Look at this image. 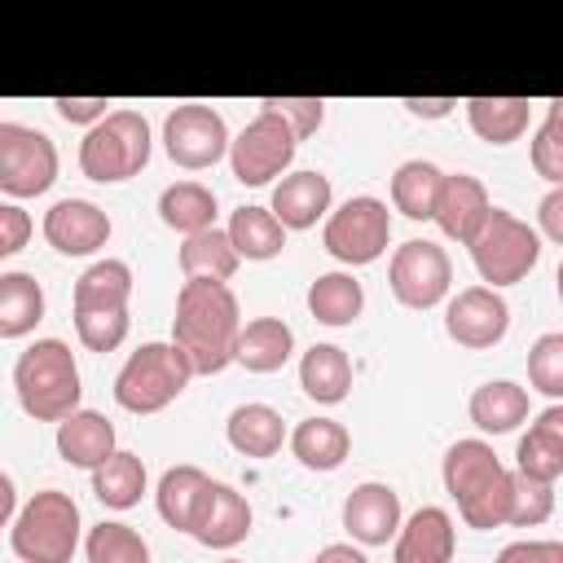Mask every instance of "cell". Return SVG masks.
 Segmentation results:
<instances>
[{
	"label": "cell",
	"instance_id": "6da1fadb",
	"mask_svg": "<svg viewBox=\"0 0 563 563\" xmlns=\"http://www.w3.org/2000/svg\"><path fill=\"white\" fill-rule=\"evenodd\" d=\"M242 334V308L238 295L224 282L211 277H185L176 290V317H172V343L189 356L194 374H220Z\"/></svg>",
	"mask_w": 563,
	"mask_h": 563
},
{
	"label": "cell",
	"instance_id": "7a4b0ae2",
	"mask_svg": "<svg viewBox=\"0 0 563 563\" xmlns=\"http://www.w3.org/2000/svg\"><path fill=\"white\" fill-rule=\"evenodd\" d=\"M440 475H444V493L457 501V515L466 519V528H501L510 523V484H515V471L501 466V457L493 453V444L484 440H457L449 444L444 462H440Z\"/></svg>",
	"mask_w": 563,
	"mask_h": 563
},
{
	"label": "cell",
	"instance_id": "3957f363",
	"mask_svg": "<svg viewBox=\"0 0 563 563\" xmlns=\"http://www.w3.org/2000/svg\"><path fill=\"white\" fill-rule=\"evenodd\" d=\"M13 387H18V405L35 422H66L84 396L75 352L62 339H35L13 365Z\"/></svg>",
	"mask_w": 563,
	"mask_h": 563
},
{
	"label": "cell",
	"instance_id": "277c9868",
	"mask_svg": "<svg viewBox=\"0 0 563 563\" xmlns=\"http://www.w3.org/2000/svg\"><path fill=\"white\" fill-rule=\"evenodd\" d=\"M79 506L62 488L35 493L9 523V545L22 563H70L79 545Z\"/></svg>",
	"mask_w": 563,
	"mask_h": 563
},
{
	"label": "cell",
	"instance_id": "5b68a950",
	"mask_svg": "<svg viewBox=\"0 0 563 563\" xmlns=\"http://www.w3.org/2000/svg\"><path fill=\"white\" fill-rule=\"evenodd\" d=\"M189 378L194 365L176 343H141L114 374V400L128 413H158L189 387Z\"/></svg>",
	"mask_w": 563,
	"mask_h": 563
},
{
	"label": "cell",
	"instance_id": "8992f818",
	"mask_svg": "<svg viewBox=\"0 0 563 563\" xmlns=\"http://www.w3.org/2000/svg\"><path fill=\"white\" fill-rule=\"evenodd\" d=\"M150 123L136 110H110L88 136L79 141V172L97 185H119L132 180L150 163Z\"/></svg>",
	"mask_w": 563,
	"mask_h": 563
},
{
	"label": "cell",
	"instance_id": "52a82bcc",
	"mask_svg": "<svg viewBox=\"0 0 563 563\" xmlns=\"http://www.w3.org/2000/svg\"><path fill=\"white\" fill-rule=\"evenodd\" d=\"M466 251H471V264H475L479 282H488L497 290V286L523 282L537 268V260H541V233L528 220L493 207L488 220L479 224V233L466 242Z\"/></svg>",
	"mask_w": 563,
	"mask_h": 563
},
{
	"label": "cell",
	"instance_id": "ba28073f",
	"mask_svg": "<svg viewBox=\"0 0 563 563\" xmlns=\"http://www.w3.org/2000/svg\"><path fill=\"white\" fill-rule=\"evenodd\" d=\"M295 150H299V136L290 132V123L277 110L260 106V114L229 145L233 180L238 185H268L273 176H282L295 163Z\"/></svg>",
	"mask_w": 563,
	"mask_h": 563
},
{
	"label": "cell",
	"instance_id": "9c48e42d",
	"mask_svg": "<svg viewBox=\"0 0 563 563\" xmlns=\"http://www.w3.org/2000/svg\"><path fill=\"white\" fill-rule=\"evenodd\" d=\"M321 242L325 251L339 260V264H374L387 242H391V211L387 202L361 194V198H347L339 211L325 216V229H321Z\"/></svg>",
	"mask_w": 563,
	"mask_h": 563
},
{
	"label": "cell",
	"instance_id": "30bf717a",
	"mask_svg": "<svg viewBox=\"0 0 563 563\" xmlns=\"http://www.w3.org/2000/svg\"><path fill=\"white\" fill-rule=\"evenodd\" d=\"M229 123L220 110L202 106V101H189V106H176L167 119H163V150L176 167L185 172H202V167H216L224 154H229Z\"/></svg>",
	"mask_w": 563,
	"mask_h": 563
},
{
	"label": "cell",
	"instance_id": "8fae6325",
	"mask_svg": "<svg viewBox=\"0 0 563 563\" xmlns=\"http://www.w3.org/2000/svg\"><path fill=\"white\" fill-rule=\"evenodd\" d=\"M57 180V145L26 123H0V189L9 198H40Z\"/></svg>",
	"mask_w": 563,
	"mask_h": 563
},
{
	"label": "cell",
	"instance_id": "7c38bea8",
	"mask_svg": "<svg viewBox=\"0 0 563 563\" xmlns=\"http://www.w3.org/2000/svg\"><path fill=\"white\" fill-rule=\"evenodd\" d=\"M387 282H391V295L405 303V308H435L444 303L449 286H453V264L444 255V246L427 242V238H413V242H400L391 264H387Z\"/></svg>",
	"mask_w": 563,
	"mask_h": 563
},
{
	"label": "cell",
	"instance_id": "4fadbf2b",
	"mask_svg": "<svg viewBox=\"0 0 563 563\" xmlns=\"http://www.w3.org/2000/svg\"><path fill=\"white\" fill-rule=\"evenodd\" d=\"M444 330L457 347H471V352H484V347H497L510 330V308L506 299L493 290V286H466L449 299L444 308Z\"/></svg>",
	"mask_w": 563,
	"mask_h": 563
},
{
	"label": "cell",
	"instance_id": "5bb4252c",
	"mask_svg": "<svg viewBox=\"0 0 563 563\" xmlns=\"http://www.w3.org/2000/svg\"><path fill=\"white\" fill-rule=\"evenodd\" d=\"M44 238L62 255H92L110 242V216L88 198H62L44 211Z\"/></svg>",
	"mask_w": 563,
	"mask_h": 563
},
{
	"label": "cell",
	"instance_id": "9a60e30c",
	"mask_svg": "<svg viewBox=\"0 0 563 563\" xmlns=\"http://www.w3.org/2000/svg\"><path fill=\"white\" fill-rule=\"evenodd\" d=\"M343 528L356 545H387L400 532V493L378 479L356 484L343 501Z\"/></svg>",
	"mask_w": 563,
	"mask_h": 563
},
{
	"label": "cell",
	"instance_id": "2e32d148",
	"mask_svg": "<svg viewBox=\"0 0 563 563\" xmlns=\"http://www.w3.org/2000/svg\"><path fill=\"white\" fill-rule=\"evenodd\" d=\"M246 532H251V506H246V497L233 484L211 479L207 493H202V501H198V515H194L189 537L202 541V545H211V550H233L238 541H246Z\"/></svg>",
	"mask_w": 563,
	"mask_h": 563
},
{
	"label": "cell",
	"instance_id": "e0dca14e",
	"mask_svg": "<svg viewBox=\"0 0 563 563\" xmlns=\"http://www.w3.org/2000/svg\"><path fill=\"white\" fill-rule=\"evenodd\" d=\"M488 211H493L488 189L475 176H466V172L444 176V189H440V202H435V224H440L444 238L466 246L479 233V224L488 220Z\"/></svg>",
	"mask_w": 563,
	"mask_h": 563
},
{
	"label": "cell",
	"instance_id": "ac0fdd59",
	"mask_svg": "<svg viewBox=\"0 0 563 563\" xmlns=\"http://www.w3.org/2000/svg\"><path fill=\"white\" fill-rule=\"evenodd\" d=\"M396 563H453V519L440 506L413 510L396 532Z\"/></svg>",
	"mask_w": 563,
	"mask_h": 563
},
{
	"label": "cell",
	"instance_id": "d6986e66",
	"mask_svg": "<svg viewBox=\"0 0 563 563\" xmlns=\"http://www.w3.org/2000/svg\"><path fill=\"white\" fill-rule=\"evenodd\" d=\"M57 453L62 462L70 466H84V471H97L101 462H110L119 449H114V427L106 413L97 409H75L66 422H57Z\"/></svg>",
	"mask_w": 563,
	"mask_h": 563
},
{
	"label": "cell",
	"instance_id": "ffe728a7",
	"mask_svg": "<svg viewBox=\"0 0 563 563\" xmlns=\"http://www.w3.org/2000/svg\"><path fill=\"white\" fill-rule=\"evenodd\" d=\"M330 211V176L321 172H290L273 189V216L286 229H312Z\"/></svg>",
	"mask_w": 563,
	"mask_h": 563
},
{
	"label": "cell",
	"instance_id": "44dd1931",
	"mask_svg": "<svg viewBox=\"0 0 563 563\" xmlns=\"http://www.w3.org/2000/svg\"><path fill=\"white\" fill-rule=\"evenodd\" d=\"M290 352H295V330L282 317H255L242 325L233 361L251 374H277L290 361Z\"/></svg>",
	"mask_w": 563,
	"mask_h": 563
},
{
	"label": "cell",
	"instance_id": "7402d4cb",
	"mask_svg": "<svg viewBox=\"0 0 563 563\" xmlns=\"http://www.w3.org/2000/svg\"><path fill=\"white\" fill-rule=\"evenodd\" d=\"M132 299V268L123 260H97L75 282V312H128Z\"/></svg>",
	"mask_w": 563,
	"mask_h": 563
},
{
	"label": "cell",
	"instance_id": "603a6c76",
	"mask_svg": "<svg viewBox=\"0 0 563 563\" xmlns=\"http://www.w3.org/2000/svg\"><path fill=\"white\" fill-rule=\"evenodd\" d=\"M299 387L317 400V405H339L352 391V361L343 347L334 343H312L299 361Z\"/></svg>",
	"mask_w": 563,
	"mask_h": 563
},
{
	"label": "cell",
	"instance_id": "cb8c5ba5",
	"mask_svg": "<svg viewBox=\"0 0 563 563\" xmlns=\"http://www.w3.org/2000/svg\"><path fill=\"white\" fill-rule=\"evenodd\" d=\"M466 106V119H471V132L488 145H510L528 132V119H532V106L528 97H471L462 101Z\"/></svg>",
	"mask_w": 563,
	"mask_h": 563
},
{
	"label": "cell",
	"instance_id": "d4e9b609",
	"mask_svg": "<svg viewBox=\"0 0 563 563\" xmlns=\"http://www.w3.org/2000/svg\"><path fill=\"white\" fill-rule=\"evenodd\" d=\"M224 435H229V444H233L238 453H246V457H273V453L282 449V440H286V422H282V413H277L273 405L251 400V405H238V409L229 413Z\"/></svg>",
	"mask_w": 563,
	"mask_h": 563
},
{
	"label": "cell",
	"instance_id": "484cf974",
	"mask_svg": "<svg viewBox=\"0 0 563 563\" xmlns=\"http://www.w3.org/2000/svg\"><path fill=\"white\" fill-rule=\"evenodd\" d=\"M347 449H352V435L334 418H303L290 431V453L308 471H339L347 462Z\"/></svg>",
	"mask_w": 563,
	"mask_h": 563
},
{
	"label": "cell",
	"instance_id": "4316f807",
	"mask_svg": "<svg viewBox=\"0 0 563 563\" xmlns=\"http://www.w3.org/2000/svg\"><path fill=\"white\" fill-rule=\"evenodd\" d=\"M444 189V172L427 158H409L391 176V207L405 220H435V202Z\"/></svg>",
	"mask_w": 563,
	"mask_h": 563
},
{
	"label": "cell",
	"instance_id": "83f0119b",
	"mask_svg": "<svg viewBox=\"0 0 563 563\" xmlns=\"http://www.w3.org/2000/svg\"><path fill=\"white\" fill-rule=\"evenodd\" d=\"M466 409H471V422L479 431L506 435V431H515L528 418V391L519 383H510V378H493V383H484V387L471 391V405Z\"/></svg>",
	"mask_w": 563,
	"mask_h": 563
},
{
	"label": "cell",
	"instance_id": "f1b7e54d",
	"mask_svg": "<svg viewBox=\"0 0 563 563\" xmlns=\"http://www.w3.org/2000/svg\"><path fill=\"white\" fill-rule=\"evenodd\" d=\"M158 220L185 238L216 229V194L202 180H176L158 194Z\"/></svg>",
	"mask_w": 563,
	"mask_h": 563
},
{
	"label": "cell",
	"instance_id": "f546056e",
	"mask_svg": "<svg viewBox=\"0 0 563 563\" xmlns=\"http://www.w3.org/2000/svg\"><path fill=\"white\" fill-rule=\"evenodd\" d=\"M44 321V286L31 273H0V339H22Z\"/></svg>",
	"mask_w": 563,
	"mask_h": 563
},
{
	"label": "cell",
	"instance_id": "4dcf8cb0",
	"mask_svg": "<svg viewBox=\"0 0 563 563\" xmlns=\"http://www.w3.org/2000/svg\"><path fill=\"white\" fill-rule=\"evenodd\" d=\"M207 484H211V475L198 471V466H172V471H163L158 493H154L163 523L176 528V532H189V528H194V515H198V501H202V493H207Z\"/></svg>",
	"mask_w": 563,
	"mask_h": 563
},
{
	"label": "cell",
	"instance_id": "1f68e13d",
	"mask_svg": "<svg viewBox=\"0 0 563 563\" xmlns=\"http://www.w3.org/2000/svg\"><path fill=\"white\" fill-rule=\"evenodd\" d=\"M242 255L229 238V229H202L194 238L180 242V273L185 277H211V282H229L238 273Z\"/></svg>",
	"mask_w": 563,
	"mask_h": 563
},
{
	"label": "cell",
	"instance_id": "d6a6232c",
	"mask_svg": "<svg viewBox=\"0 0 563 563\" xmlns=\"http://www.w3.org/2000/svg\"><path fill=\"white\" fill-rule=\"evenodd\" d=\"M229 238L242 260H273L286 246V224L273 216V207H238L229 216Z\"/></svg>",
	"mask_w": 563,
	"mask_h": 563
},
{
	"label": "cell",
	"instance_id": "836d02e7",
	"mask_svg": "<svg viewBox=\"0 0 563 563\" xmlns=\"http://www.w3.org/2000/svg\"><path fill=\"white\" fill-rule=\"evenodd\" d=\"M365 308V290L352 273H321L308 286V312L321 325H352Z\"/></svg>",
	"mask_w": 563,
	"mask_h": 563
},
{
	"label": "cell",
	"instance_id": "e575fe53",
	"mask_svg": "<svg viewBox=\"0 0 563 563\" xmlns=\"http://www.w3.org/2000/svg\"><path fill=\"white\" fill-rule=\"evenodd\" d=\"M92 493L110 510H132L141 501V493H145V462L136 453L119 449L110 462H101L92 471Z\"/></svg>",
	"mask_w": 563,
	"mask_h": 563
},
{
	"label": "cell",
	"instance_id": "d590c367",
	"mask_svg": "<svg viewBox=\"0 0 563 563\" xmlns=\"http://www.w3.org/2000/svg\"><path fill=\"white\" fill-rule=\"evenodd\" d=\"M88 563H150V545L128 523H97L84 537Z\"/></svg>",
	"mask_w": 563,
	"mask_h": 563
},
{
	"label": "cell",
	"instance_id": "8d00e7d4",
	"mask_svg": "<svg viewBox=\"0 0 563 563\" xmlns=\"http://www.w3.org/2000/svg\"><path fill=\"white\" fill-rule=\"evenodd\" d=\"M528 383L541 396L563 400V330H550L528 347Z\"/></svg>",
	"mask_w": 563,
	"mask_h": 563
},
{
	"label": "cell",
	"instance_id": "74e56055",
	"mask_svg": "<svg viewBox=\"0 0 563 563\" xmlns=\"http://www.w3.org/2000/svg\"><path fill=\"white\" fill-rule=\"evenodd\" d=\"M554 515V484H541V479H528L515 471V484H510V523L515 528H537Z\"/></svg>",
	"mask_w": 563,
	"mask_h": 563
},
{
	"label": "cell",
	"instance_id": "f35d334b",
	"mask_svg": "<svg viewBox=\"0 0 563 563\" xmlns=\"http://www.w3.org/2000/svg\"><path fill=\"white\" fill-rule=\"evenodd\" d=\"M515 471L528 475V479L554 484L563 475V449L554 440H545L541 431L528 427V435H519V449H515Z\"/></svg>",
	"mask_w": 563,
	"mask_h": 563
},
{
	"label": "cell",
	"instance_id": "ab89813d",
	"mask_svg": "<svg viewBox=\"0 0 563 563\" xmlns=\"http://www.w3.org/2000/svg\"><path fill=\"white\" fill-rule=\"evenodd\" d=\"M75 334L88 352H114L128 339V312H75Z\"/></svg>",
	"mask_w": 563,
	"mask_h": 563
},
{
	"label": "cell",
	"instance_id": "60d3db41",
	"mask_svg": "<svg viewBox=\"0 0 563 563\" xmlns=\"http://www.w3.org/2000/svg\"><path fill=\"white\" fill-rule=\"evenodd\" d=\"M532 167L541 180H550L554 189L563 185V123L559 119H545L532 136Z\"/></svg>",
	"mask_w": 563,
	"mask_h": 563
},
{
	"label": "cell",
	"instance_id": "b9f144b4",
	"mask_svg": "<svg viewBox=\"0 0 563 563\" xmlns=\"http://www.w3.org/2000/svg\"><path fill=\"white\" fill-rule=\"evenodd\" d=\"M264 110H277L286 123H290V132L303 141V136H312L317 128H321V119H325V101L321 97H264L260 101Z\"/></svg>",
	"mask_w": 563,
	"mask_h": 563
},
{
	"label": "cell",
	"instance_id": "7bdbcfd3",
	"mask_svg": "<svg viewBox=\"0 0 563 563\" xmlns=\"http://www.w3.org/2000/svg\"><path fill=\"white\" fill-rule=\"evenodd\" d=\"M26 238H31V216H26L18 202H4V207H0V255H4V260L18 255V251L26 246Z\"/></svg>",
	"mask_w": 563,
	"mask_h": 563
},
{
	"label": "cell",
	"instance_id": "ee69618b",
	"mask_svg": "<svg viewBox=\"0 0 563 563\" xmlns=\"http://www.w3.org/2000/svg\"><path fill=\"white\" fill-rule=\"evenodd\" d=\"M493 563H563V541H510Z\"/></svg>",
	"mask_w": 563,
	"mask_h": 563
},
{
	"label": "cell",
	"instance_id": "f6af8a7d",
	"mask_svg": "<svg viewBox=\"0 0 563 563\" xmlns=\"http://www.w3.org/2000/svg\"><path fill=\"white\" fill-rule=\"evenodd\" d=\"M53 106H57V114H62L66 123H92V128L110 114V110H106V106H110L106 97H57Z\"/></svg>",
	"mask_w": 563,
	"mask_h": 563
},
{
	"label": "cell",
	"instance_id": "bcb514c9",
	"mask_svg": "<svg viewBox=\"0 0 563 563\" xmlns=\"http://www.w3.org/2000/svg\"><path fill=\"white\" fill-rule=\"evenodd\" d=\"M537 224H541V233H545L550 242L563 246V185L550 189V194L541 198V207H537Z\"/></svg>",
	"mask_w": 563,
	"mask_h": 563
},
{
	"label": "cell",
	"instance_id": "7dc6e473",
	"mask_svg": "<svg viewBox=\"0 0 563 563\" xmlns=\"http://www.w3.org/2000/svg\"><path fill=\"white\" fill-rule=\"evenodd\" d=\"M400 106H405L409 114H418V119H444L457 101H453V97H405Z\"/></svg>",
	"mask_w": 563,
	"mask_h": 563
},
{
	"label": "cell",
	"instance_id": "c3c4849f",
	"mask_svg": "<svg viewBox=\"0 0 563 563\" xmlns=\"http://www.w3.org/2000/svg\"><path fill=\"white\" fill-rule=\"evenodd\" d=\"M532 431H541L545 440H554V444L563 449V400H554L550 409H541L537 422H532Z\"/></svg>",
	"mask_w": 563,
	"mask_h": 563
},
{
	"label": "cell",
	"instance_id": "681fc988",
	"mask_svg": "<svg viewBox=\"0 0 563 563\" xmlns=\"http://www.w3.org/2000/svg\"><path fill=\"white\" fill-rule=\"evenodd\" d=\"M312 563H369L356 545H347V541H334V545H325V550H317V559Z\"/></svg>",
	"mask_w": 563,
	"mask_h": 563
},
{
	"label": "cell",
	"instance_id": "f907efd6",
	"mask_svg": "<svg viewBox=\"0 0 563 563\" xmlns=\"http://www.w3.org/2000/svg\"><path fill=\"white\" fill-rule=\"evenodd\" d=\"M0 519H4V523L18 519V501H13V479H9V475L0 479Z\"/></svg>",
	"mask_w": 563,
	"mask_h": 563
},
{
	"label": "cell",
	"instance_id": "816d5d0a",
	"mask_svg": "<svg viewBox=\"0 0 563 563\" xmlns=\"http://www.w3.org/2000/svg\"><path fill=\"white\" fill-rule=\"evenodd\" d=\"M545 119H559V123H563V97H554V101H550V110H545Z\"/></svg>",
	"mask_w": 563,
	"mask_h": 563
},
{
	"label": "cell",
	"instance_id": "f5cc1de1",
	"mask_svg": "<svg viewBox=\"0 0 563 563\" xmlns=\"http://www.w3.org/2000/svg\"><path fill=\"white\" fill-rule=\"evenodd\" d=\"M554 286H559V299H563V260H559V273H554Z\"/></svg>",
	"mask_w": 563,
	"mask_h": 563
},
{
	"label": "cell",
	"instance_id": "db71d44e",
	"mask_svg": "<svg viewBox=\"0 0 563 563\" xmlns=\"http://www.w3.org/2000/svg\"><path fill=\"white\" fill-rule=\"evenodd\" d=\"M220 563H242V559H220Z\"/></svg>",
	"mask_w": 563,
	"mask_h": 563
}]
</instances>
